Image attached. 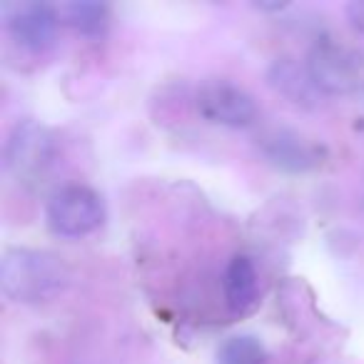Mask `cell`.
I'll return each instance as SVG.
<instances>
[{
    "mask_svg": "<svg viewBox=\"0 0 364 364\" xmlns=\"http://www.w3.org/2000/svg\"><path fill=\"white\" fill-rule=\"evenodd\" d=\"M68 284H70V269L58 255L28 247H13L3 255L0 287L13 302H48L65 292Z\"/></svg>",
    "mask_w": 364,
    "mask_h": 364,
    "instance_id": "1",
    "label": "cell"
},
{
    "mask_svg": "<svg viewBox=\"0 0 364 364\" xmlns=\"http://www.w3.org/2000/svg\"><path fill=\"white\" fill-rule=\"evenodd\" d=\"M307 73L324 95H354L364 90V55L337 43H319L307 55Z\"/></svg>",
    "mask_w": 364,
    "mask_h": 364,
    "instance_id": "2",
    "label": "cell"
},
{
    "mask_svg": "<svg viewBox=\"0 0 364 364\" xmlns=\"http://www.w3.org/2000/svg\"><path fill=\"white\" fill-rule=\"evenodd\" d=\"M105 210L95 190L85 185H65L48 200L46 220L58 237L77 240L95 232L102 225Z\"/></svg>",
    "mask_w": 364,
    "mask_h": 364,
    "instance_id": "3",
    "label": "cell"
},
{
    "mask_svg": "<svg viewBox=\"0 0 364 364\" xmlns=\"http://www.w3.org/2000/svg\"><path fill=\"white\" fill-rule=\"evenodd\" d=\"M198 112L208 122L225 127H247L257 120V105L245 87L223 77L205 80L195 92Z\"/></svg>",
    "mask_w": 364,
    "mask_h": 364,
    "instance_id": "4",
    "label": "cell"
},
{
    "mask_svg": "<svg viewBox=\"0 0 364 364\" xmlns=\"http://www.w3.org/2000/svg\"><path fill=\"white\" fill-rule=\"evenodd\" d=\"M53 137L43 125L23 120L11 132L6 145V167L18 177H31L46 170L53 160Z\"/></svg>",
    "mask_w": 364,
    "mask_h": 364,
    "instance_id": "5",
    "label": "cell"
},
{
    "mask_svg": "<svg viewBox=\"0 0 364 364\" xmlns=\"http://www.w3.org/2000/svg\"><path fill=\"white\" fill-rule=\"evenodd\" d=\"M259 150L274 167L284 172H309L322 165L324 150L297 130L272 127L259 137Z\"/></svg>",
    "mask_w": 364,
    "mask_h": 364,
    "instance_id": "6",
    "label": "cell"
},
{
    "mask_svg": "<svg viewBox=\"0 0 364 364\" xmlns=\"http://www.w3.org/2000/svg\"><path fill=\"white\" fill-rule=\"evenodd\" d=\"M8 31L13 33L23 48L43 50L53 43L58 31V11L48 3H16V6H3Z\"/></svg>",
    "mask_w": 364,
    "mask_h": 364,
    "instance_id": "7",
    "label": "cell"
},
{
    "mask_svg": "<svg viewBox=\"0 0 364 364\" xmlns=\"http://www.w3.org/2000/svg\"><path fill=\"white\" fill-rule=\"evenodd\" d=\"M225 299L232 314H247L259 299V279L252 259L235 255L225 269Z\"/></svg>",
    "mask_w": 364,
    "mask_h": 364,
    "instance_id": "8",
    "label": "cell"
},
{
    "mask_svg": "<svg viewBox=\"0 0 364 364\" xmlns=\"http://www.w3.org/2000/svg\"><path fill=\"white\" fill-rule=\"evenodd\" d=\"M269 85L292 102H299V105H309L314 100V92H317L307 68L302 70L292 60H277L269 68Z\"/></svg>",
    "mask_w": 364,
    "mask_h": 364,
    "instance_id": "9",
    "label": "cell"
},
{
    "mask_svg": "<svg viewBox=\"0 0 364 364\" xmlns=\"http://www.w3.org/2000/svg\"><path fill=\"white\" fill-rule=\"evenodd\" d=\"M60 18L65 26L87 38H97L107 31L110 13L102 3H68L60 8Z\"/></svg>",
    "mask_w": 364,
    "mask_h": 364,
    "instance_id": "10",
    "label": "cell"
},
{
    "mask_svg": "<svg viewBox=\"0 0 364 364\" xmlns=\"http://www.w3.org/2000/svg\"><path fill=\"white\" fill-rule=\"evenodd\" d=\"M220 364H267V352L259 344V339L250 334H235L225 339L218 352Z\"/></svg>",
    "mask_w": 364,
    "mask_h": 364,
    "instance_id": "11",
    "label": "cell"
},
{
    "mask_svg": "<svg viewBox=\"0 0 364 364\" xmlns=\"http://www.w3.org/2000/svg\"><path fill=\"white\" fill-rule=\"evenodd\" d=\"M344 13H347L349 26L364 36V0H354V3H349V6L344 8Z\"/></svg>",
    "mask_w": 364,
    "mask_h": 364,
    "instance_id": "12",
    "label": "cell"
},
{
    "mask_svg": "<svg viewBox=\"0 0 364 364\" xmlns=\"http://www.w3.org/2000/svg\"><path fill=\"white\" fill-rule=\"evenodd\" d=\"M255 8H259V11H282V8H287L284 3H272V6H267V3H257Z\"/></svg>",
    "mask_w": 364,
    "mask_h": 364,
    "instance_id": "13",
    "label": "cell"
}]
</instances>
